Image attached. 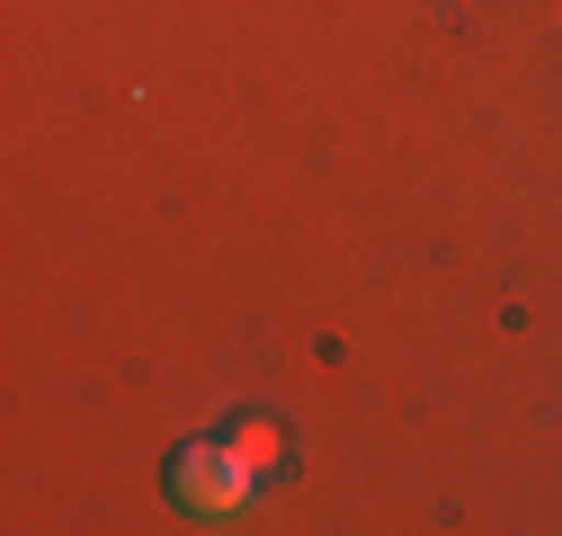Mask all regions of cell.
I'll use <instances>...</instances> for the list:
<instances>
[{"instance_id": "7a4b0ae2", "label": "cell", "mask_w": 562, "mask_h": 536, "mask_svg": "<svg viewBox=\"0 0 562 536\" xmlns=\"http://www.w3.org/2000/svg\"><path fill=\"white\" fill-rule=\"evenodd\" d=\"M233 456L250 465V474H259V465H277V421H241V429H233Z\"/></svg>"}, {"instance_id": "6da1fadb", "label": "cell", "mask_w": 562, "mask_h": 536, "mask_svg": "<svg viewBox=\"0 0 562 536\" xmlns=\"http://www.w3.org/2000/svg\"><path fill=\"white\" fill-rule=\"evenodd\" d=\"M170 501L188 518H233L250 501V465L233 456V438H188L170 447Z\"/></svg>"}]
</instances>
